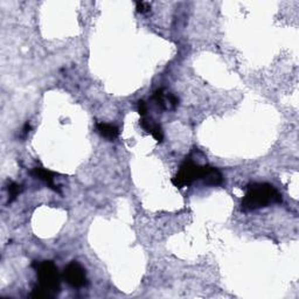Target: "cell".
<instances>
[{"instance_id": "6da1fadb", "label": "cell", "mask_w": 299, "mask_h": 299, "mask_svg": "<svg viewBox=\"0 0 299 299\" xmlns=\"http://www.w3.org/2000/svg\"><path fill=\"white\" fill-rule=\"evenodd\" d=\"M33 269L38 276V285L33 287L31 298H54L61 290V276L53 261H34Z\"/></svg>"}, {"instance_id": "3957f363", "label": "cell", "mask_w": 299, "mask_h": 299, "mask_svg": "<svg viewBox=\"0 0 299 299\" xmlns=\"http://www.w3.org/2000/svg\"><path fill=\"white\" fill-rule=\"evenodd\" d=\"M209 168V165H200L192 159V156L186 157V159L180 166L179 171L172 178V184L178 188L191 186L197 180H202Z\"/></svg>"}, {"instance_id": "277c9868", "label": "cell", "mask_w": 299, "mask_h": 299, "mask_svg": "<svg viewBox=\"0 0 299 299\" xmlns=\"http://www.w3.org/2000/svg\"><path fill=\"white\" fill-rule=\"evenodd\" d=\"M64 278L70 286L74 287V289L84 287L88 283L86 270H84L82 265L77 263L76 261L70 262L67 267H66L64 271Z\"/></svg>"}, {"instance_id": "ba28073f", "label": "cell", "mask_w": 299, "mask_h": 299, "mask_svg": "<svg viewBox=\"0 0 299 299\" xmlns=\"http://www.w3.org/2000/svg\"><path fill=\"white\" fill-rule=\"evenodd\" d=\"M7 191H9V200H7V204H12V202L17 199L18 195L21 193V191H23V186L12 182L9 184V186H7Z\"/></svg>"}, {"instance_id": "52a82bcc", "label": "cell", "mask_w": 299, "mask_h": 299, "mask_svg": "<svg viewBox=\"0 0 299 299\" xmlns=\"http://www.w3.org/2000/svg\"><path fill=\"white\" fill-rule=\"evenodd\" d=\"M204 183L208 186H219L223 183V176L221 174V172L215 167H212L209 166L207 173H206L205 178L202 179Z\"/></svg>"}, {"instance_id": "5b68a950", "label": "cell", "mask_w": 299, "mask_h": 299, "mask_svg": "<svg viewBox=\"0 0 299 299\" xmlns=\"http://www.w3.org/2000/svg\"><path fill=\"white\" fill-rule=\"evenodd\" d=\"M31 174L34 176V178L41 180V182L45 183L48 187L51 188V190L55 192H60L58 190V186L55 184V176H56V173L49 171V169L43 168V167H34L31 171Z\"/></svg>"}, {"instance_id": "7a4b0ae2", "label": "cell", "mask_w": 299, "mask_h": 299, "mask_svg": "<svg viewBox=\"0 0 299 299\" xmlns=\"http://www.w3.org/2000/svg\"><path fill=\"white\" fill-rule=\"evenodd\" d=\"M279 202H282V195L272 185L268 183H253L246 188L241 207L245 212H250Z\"/></svg>"}, {"instance_id": "8fae6325", "label": "cell", "mask_w": 299, "mask_h": 299, "mask_svg": "<svg viewBox=\"0 0 299 299\" xmlns=\"http://www.w3.org/2000/svg\"><path fill=\"white\" fill-rule=\"evenodd\" d=\"M29 130H31V125H29V123H26L25 124V128H24V132H23V137H25V136L28 135Z\"/></svg>"}, {"instance_id": "9c48e42d", "label": "cell", "mask_w": 299, "mask_h": 299, "mask_svg": "<svg viewBox=\"0 0 299 299\" xmlns=\"http://www.w3.org/2000/svg\"><path fill=\"white\" fill-rule=\"evenodd\" d=\"M136 10L139 13H147L151 11V5L150 3H145V2H137L136 3Z\"/></svg>"}, {"instance_id": "30bf717a", "label": "cell", "mask_w": 299, "mask_h": 299, "mask_svg": "<svg viewBox=\"0 0 299 299\" xmlns=\"http://www.w3.org/2000/svg\"><path fill=\"white\" fill-rule=\"evenodd\" d=\"M138 112L142 117H145L147 113V105L144 101H138Z\"/></svg>"}, {"instance_id": "8992f818", "label": "cell", "mask_w": 299, "mask_h": 299, "mask_svg": "<svg viewBox=\"0 0 299 299\" xmlns=\"http://www.w3.org/2000/svg\"><path fill=\"white\" fill-rule=\"evenodd\" d=\"M96 130H97L98 134L101 135L103 138L108 139L110 142L115 140L118 136H119V130H118L116 125L104 123V122H98V123L96 124Z\"/></svg>"}]
</instances>
